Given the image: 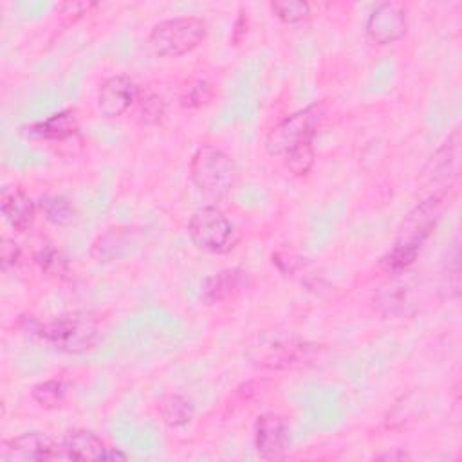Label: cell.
<instances>
[{"label":"cell","mask_w":462,"mask_h":462,"mask_svg":"<svg viewBox=\"0 0 462 462\" xmlns=\"http://www.w3.org/2000/svg\"><path fill=\"white\" fill-rule=\"evenodd\" d=\"M444 197L446 191H437L408 211L397 229L393 245L379 262L384 271L401 273L417 260V254L440 218Z\"/></svg>","instance_id":"cell-1"},{"label":"cell","mask_w":462,"mask_h":462,"mask_svg":"<svg viewBox=\"0 0 462 462\" xmlns=\"http://www.w3.org/2000/svg\"><path fill=\"white\" fill-rule=\"evenodd\" d=\"M319 350V345L291 332L262 330L247 341L245 359L249 365L263 370H292L316 363Z\"/></svg>","instance_id":"cell-2"},{"label":"cell","mask_w":462,"mask_h":462,"mask_svg":"<svg viewBox=\"0 0 462 462\" xmlns=\"http://www.w3.org/2000/svg\"><path fill=\"white\" fill-rule=\"evenodd\" d=\"M25 328L52 348L67 354L87 352L94 348L101 337L97 319L83 312L61 314L45 323L29 319Z\"/></svg>","instance_id":"cell-3"},{"label":"cell","mask_w":462,"mask_h":462,"mask_svg":"<svg viewBox=\"0 0 462 462\" xmlns=\"http://www.w3.org/2000/svg\"><path fill=\"white\" fill-rule=\"evenodd\" d=\"M189 179L200 193L211 199H224L238 180V168L222 148L202 144L189 161Z\"/></svg>","instance_id":"cell-4"},{"label":"cell","mask_w":462,"mask_h":462,"mask_svg":"<svg viewBox=\"0 0 462 462\" xmlns=\"http://www.w3.org/2000/svg\"><path fill=\"white\" fill-rule=\"evenodd\" d=\"M208 34L199 16H175L155 23L148 34V47L159 58H179L197 49Z\"/></svg>","instance_id":"cell-5"},{"label":"cell","mask_w":462,"mask_h":462,"mask_svg":"<svg viewBox=\"0 0 462 462\" xmlns=\"http://www.w3.org/2000/svg\"><path fill=\"white\" fill-rule=\"evenodd\" d=\"M188 236L197 249L211 254L229 253L238 242L233 222L215 206H204L189 217Z\"/></svg>","instance_id":"cell-6"},{"label":"cell","mask_w":462,"mask_h":462,"mask_svg":"<svg viewBox=\"0 0 462 462\" xmlns=\"http://www.w3.org/2000/svg\"><path fill=\"white\" fill-rule=\"evenodd\" d=\"M325 110L321 103H312L271 128L265 139V148L271 155L283 157L289 150L314 143V137L321 126Z\"/></svg>","instance_id":"cell-7"},{"label":"cell","mask_w":462,"mask_h":462,"mask_svg":"<svg viewBox=\"0 0 462 462\" xmlns=\"http://www.w3.org/2000/svg\"><path fill=\"white\" fill-rule=\"evenodd\" d=\"M408 31V9L401 2L386 0L377 4L366 18L365 34L374 45H390L399 42Z\"/></svg>","instance_id":"cell-8"},{"label":"cell","mask_w":462,"mask_h":462,"mask_svg":"<svg viewBox=\"0 0 462 462\" xmlns=\"http://www.w3.org/2000/svg\"><path fill=\"white\" fill-rule=\"evenodd\" d=\"M2 460H56L65 458L61 442L58 444L52 437L42 431H27L23 435L4 440L2 444Z\"/></svg>","instance_id":"cell-9"},{"label":"cell","mask_w":462,"mask_h":462,"mask_svg":"<svg viewBox=\"0 0 462 462\" xmlns=\"http://www.w3.org/2000/svg\"><path fill=\"white\" fill-rule=\"evenodd\" d=\"M65 458L72 460H126V455L117 448H110L99 435L90 430H70L61 440Z\"/></svg>","instance_id":"cell-10"},{"label":"cell","mask_w":462,"mask_h":462,"mask_svg":"<svg viewBox=\"0 0 462 462\" xmlns=\"http://www.w3.org/2000/svg\"><path fill=\"white\" fill-rule=\"evenodd\" d=\"M139 97V87L130 76L117 74L105 79L97 90L96 105L103 117L123 116Z\"/></svg>","instance_id":"cell-11"},{"label":"cell","mask_w":462,"mask_h":462,"mask_svg":"<svg viewBox=\"0 0 462 462\" xmlns=\"http://www.w3.org/2000/svg\"><path fill=\"white\" fill-rule=\"evenodd\" d=\"M254 448L265 460H282L289 449V428L283 417L263 413L254 422Z\"/></svg>","instance_id":"cell-12"},{"label":"cell","mask_w":462,"mask_h":462,"mask_svg":"<svg viewBox=\"0 0 462 462\" xmlns=\"http://www.w3.org/2000/svg\"><path fill=\"white\" fill-rule=\"evenodd\" d=\"M251 285V276L240 267L222 269L208 276L200 285V298L206 305L224 303L244 292Z\"/></svg>","instance_id":"cell-13"},{"label":"cell","mask_w":462,"mask_h":462,"mask_svg":"<svg viewBox=\"0 0 462 462\" xmlns=\"http://www.w3.org/2000/svg\"><path fill=\"white\" fill-rule=\"evenodd\" d=\"M460 162V132L455 130L442 146L428 159L422 173L431 182H442V188L448 189L451 182L458 177Z\"/></svg>","instance_id":"cell-14"},{"label":"cell","mask_w":462,"mask_h":462,"mask_svg":"<svg viewBox=\"0 0 462 462\" xmlns=\"http://www.w3.org/2000/svg\"><path fill=\"white\" fill-rule=\"evenodd\" d=\"M38 204L14 184H7L0 191V209L4 218L11 224V227L18 231H25L36 215Z\"/></svg>","instance_id":"cell-15"},{"label":"cell","mask_w":462,"mask_h":462,"mask_svg":"<svg viewBox=\"0 0 462 462\" xmlns=\"http://www.w3.org/2000/svg\"><path fill=\"white\" fill-rule=\"evenodd\" d=\"M79 128L78 117L72 110H61L47 117L45 121H38L27 126H22V135L27 139H45V141H63L72 137Z\"/></svg>","instance_id":"cell-16"},{"label":"cell","mask_w":462,"mask_h":462,"mask_svg":"<svg viewBox=\"0 0 462 462\" xmlns=\"http://www.w3.org/2000/svg\"><path fill=\"white\" fill-rule=\"evenodd\" d=\"M130 244H134V233L130 229H125V227L110 229L94 240L90 254L97 262L116 260L130 253V247H128Z\"/></svg>","instance_id":"cell-17"},{"label":"cell","mask_w":462,"mask_h":462,"mask_svg":"<svg viewBox=\"0 0 462 462\" xmlns=\"http://www.w3.org/2000/svg\"><path fill=\"white\" fill-rule=\"evenodd\" d=\"M159 415L161 420L170 428H180L191 422L195 415V408L189 399L179 393H168L159 401Z\"/></svg>","instance_id":"cell-18"},{"label":"cell","mask_w":462,"mask_h":462,"mask_svg":"<svg viewBox=\"0 0 462 462\" xmlns=\"http://www.w3.org/2000/svg\"><path fill=\"white\" fill-rule=\"evenodd\" d=\"M38 209L51 224L58 227H67L76 220L74 204L63 195H47L38 200Z\"/></svg>","instance_id":"cell-19"},{"label":"cell","mask_w":462,"mask_h":462,"mask_svg":"<svg viewBox=\"0 0 462 462\" xmlns=\"http://www.w3.org/2000/svg\"><path fill=\"white\" fill-rule=\"evenodd\" d=\"M31 397L43 410L61 408L67 399V384L61 379L40 381L32 386Z\"/></svg>","instance_id":"cell-20"},{"label":"cell","mask_w":462,"mask_h":462,"mask_svg":"<svg viewBox=\"0 0 462 462\" xmlns=\"http://www.w3.org/2000/svg\"><path fill=\"white\" fill-rule=\"evenodd\" d=\"M269 9L283 23H300L310 14V5L301 0H274Z\"/></svg>","instance_id":"cell-21"},{"label":"cell","mask_w":462,"mask_h":462,"mask_svg":"<svg viewBox=\"0 0 462 462\" xmlns=\"http://www.w3.org/2000/svg\"><path fill=\"white\" fill-rule=\"evenodd\" d=\"M314 157H316L314 146H312V143H309V144H301V146H296V148L289 150L283 155V164L292 175L303 177L312 170Z\"/></svg>","instance_id":"cell-22"},{"label":"cell","mask_w":462,"mask_h":462,"mask_svg":"<svg viewBox=\"0 0 462 462\" xmlns=\"http://www.w3.org/2000/svg\"><path fill=\"white\" fill-rule=\"evenodd\" d=\"M137 105H139V121L143 125H157L164 117V112H166L164 99L155 92L139 96Z\"/></svg>","instance_id":"cell-23"},{"label":"cell","mask_w":462,"mask_h":462,"mask_svg":"<svg viewBox=\"0 0 462 462\" xmlns=\"http://www.w3.org/2000/svg\"><path fill=\"white\" fill-rule=\"evenodd\" d=\"M34 262L38 263V267L42 269V273H47V274H63V273L67 271L65 256L61 254L60 249H56V247H52V245L42 247V249L34 254Z\"/></svg>","instance_id":"cell-24"},{"label":"cell","mask_w":462,"mask_h":462,"mask_svg":"<svg viewBox=\"0 0 462 462\" xmlns=\"http://www.w3.org/2000/svg\"><path fill=\"white\" fill-rule=\"evenodd\" d=\"M20 260H22V249H20V245H18L14 240H11V238L5 236V238L2 240V245H0V263H2V271L7 273V271L18 267Z\"/></svg>","instance_id":"cell-25"},{"label":"cell","mask_w":462,"mask_h":462,"mask_svg":"<svg viewBox=\"0 0 462 462\" xmlns=\"http://www.w3.org/2000/svg\"><path fill=\"white\" fill-rule=\"evenodd\" d=\"M97 4L96 2H85V0H69V2H61L58 5V13L63 14V16H74V18H79L83 14H88Z\"/></svg>","instance_id":"cell-26"},{"label":"cell","mask_w":462,"mask_h":462,"mask_svg":"<svg viewBox=\"0 0 462 462\" xmlns=\"http://www.w3.org/2000/svg\"><path fill=\"white\" fill-rule=\"evenodd\" d=\"M211 97V90L208 87V83H197L195 87H191L188 90V94L182 97V105L186 106H200L202 103H206Z\"/></svg>","instance_id":"cell-27"},{"label":"cell","mask_w":462,"mask_h":462,"mask_svg":"<svg viewBox=\"0 0 462 462\" xmlns=\"http://www.w3.org/2000/svg\"><path fill=\"white\" fill-rule=\"evenodd\" d=\"M245 32H247V16L244 14V11H240V16L235 20V25H233L231 42H233L235 45H238V43L244 40Z\"/></svg>","instance_id":"cell-28"},{"label":"cell","mask_w":462,"mask_h":462,"mask_svg":"<svg viewBox=\"0 0 462 462\" xmlns=\"http://www.w3.org/2000/svg\"><path fill=\"white\" fill-rule=\"evenodd\" d=\"M374 458H375V460H406V458H410V455H408L404 449H401V448H393L392 451L379 453V455H375Z\"/></svg>","instance_id":"cell-29"}]
</instances>
